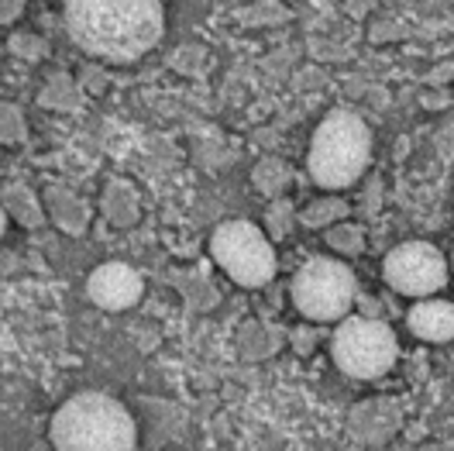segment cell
I'll return each instance as SVG.
<instances>
[{
	"label": "cell",
	"instance_id": "1",
	"mask_svg": "<svg viewBox=\"0 0 454 451\" xmlns=\"http://www.w3.org/2000/svg\"><path fill=\"white\" fill-rule=\"evenodd\" d=\"M66 31L86 56L135 62L166 31L162 0H66Z\"/></svg>",
	"mask_w": 454,
	"mask_h": 451
},
{
	"label": "cell",
	"instance_id": "2",
	"mask_svg": "<svg viewBox=\"0 0 454 451\" xmlns=\"http://www.w3.org/2000/svg\"><path fill=\"white\" fill-rule=\"evenodd\" d=\"M49 438L56 451H135L138 427L121 400L86 390L59 407Z\"/></svg>",
	"mask_w": 454,
	"mask_h": 451
},
{
	"label": "cell",
	"instance_id": "3",
	"mask_svg": "<svg viewBox=\"0 0 454 451\" xmlns=\"http://www.w3.org/2000/svg\"><path fill=\"white\" fill-rule=\"evenodd\" d=\"M372 162L369 124L351 111H331L313 131L307 170L317 186L327 194H340L362 179Z\"/></svg>",
	"mask_w": 454,
	"mask_h": 451
},
{
	"label": "cell",
	"instance_id": "4",
	"mask_svg": "<svg viewBox=\"0 0 454 451\" xmlns=\"http://www.w3.org/2000/svg\"><path fill=\"white\" fill-rule=\"evenodd\" d=\"M289 297L293 307L307 320L331 324L351 317V307L358 300V280L338 258H310L296 269L289 282Z\"/></svg>",
	"mask_w": 454,
	"mask_h": 451
},
{
	"label": "cell",
	"instance_id": "5",
	"mask_svg": "<svg viewBox=\"0 0 454 451\" xmlns=\"http://www.w3.org/2000/svg\"><path fill=\"white\" fill-rule=\"evenodd\" d=\"M331 355H334V366L348 379H362L365 383V379L386 376L389 368L396 366L399 344L393 328L382 324L379 317L351 313V317H344L334 328Z\"/></svg>",
	"mask_w": 454,
	"mask_h": 451
},
{
	"label": "cell",
	"instance_id": "6",
	"mask_svg": "<svg viewBox=\"0 0 454 451\" xmlns=\"http://www.w3.org/2000/svg\"><path fill=\"white\" fill-rule=\"evenodd\" d=\"M210 255L238 286L258 289L276 276L272 238L252 221H224L210 234Z\"/></svg>",
	"mask_w": 454,
	"mask_h": 451
},
{
	"label": "cell",
	"instance_id": "7",
	"mask_svg": "<svg viewBox=\"0 0 454 451\" xmlns=\"http://www.w3.org/2000/svg\"><path fill=\"white\" fill-rule=\"evenodd\" d=\"M382 276L399 297L427 300L451 280V262L430 241H403L382 262Z\"/></svg>",
	"mask_w": 454,
	"mask_h": 451
},
{
	"label": "cell",
	"instance_id": "8",
	"mask_svg": "<svg viewBox=\"0 0 454 451\" xmlns=\"http://www.w3.org/2000/svg\"><path fill=\"white\" fill-rule=\"evenodd\" d=\"M142 273L124 265V262H104L86 280V297L100 311H128V307H135L142 300Z\"/></svg>",
	"mask_w": 454,
	"mask_h": 451
},
{
	"label": "cell",
	"instance_id": "9",
	"mask_svg": "<svg viewBox=\"0 0 454 451\" xmlns=\"http://www.w3.org/2000/svg\"><path fill=\"white\" fill-rule=\"evenodd\" d=\"M406 328L420 341L444 344L454 338V304L451 300H434V297L417 300L406 313Z\"/></svg>",
	"mask_w": 454,
	"mask_h": 451
},
{
	"label": "cell",
	"instance_id": "10",
	"mask_svg": "<svg viewBox=\"0 0 454 451\" xmlns=\"http://www.w3.org/2000/svg\"><path fill=\"white\" fill-rule=\"evenodd\" d=\"M355 431L365 438V441H386L389 434H393V427H396V414L389 410V407H382V403H365V407H358L355 410Z\"/></svg>",
	"mask_w": 454,
	"mask_h": 451
},
{
	"label": "cell",
	"instance_id": "11",
	"mask_svg": "<svg viewBox=\"0 0 454 451\" xmlns=\"http://www.w3.org/2000/svg\"><path fill=\"white\" fill-rule=\"evenodd\" d=\"M255 186L265 194V197H279L286 186H289V179H293V172H289V166H286L283 159H262L255 166Z\"/></svg>",
	"mask_w": 454,
	"mask_h": 451
},
{
	"label": "cell",
	"instance_id": "12",
	"mask_svg": "<svg viewBox=\"0 0 454 451\" xmlns=\"http://www.w3.org/2000/svg\"><path fill=\"white\" fill-rule=\"evenodd\" d=\"M344 214H348V203L340 197H320V200H313V203H307V210H303V225L307 227H327V225H334V221H344Z\"/></svg>",
	"mask_w": 454,
	"mask_h": 451
},
{
	"label": "cell",
	"instance_id": "13",
	"mask_svg": "<svg viewBox=\"0 0 454 451\" xmlns=\"http://www.w3.org/2000/svg\"><path fill=\"white\" fill-rule=\"evenodd\" d=\"M327 245L334 249L338 255H344V258H351V255H362V249H365V241H362V231L355 225H334L331 231H327Z\"/></svg>",
	"mask_w": 454,
	"mask_h": 451
},
{
	"label": "cell",
	"instance_id": "14",
	"mask_svg": "<svg viewBox=\"0 0 454 451\" xmlns=\"http://www.w3.org/2000/svg\"><path fill=\"white\" fill-rule=\"evenodd\" d=\"M293 210H289V203L286 200H272V207H269V238H283L286 227L293 225V218H289Z\"/></svg>",
	"mask_w": 454,
	"mask_h": 451
},
{
	"label": "cell",
	"instance_id": "15",
	"mask_svg": "<svg viewBox=\"0 0 454 451\" xmlns=\"http://www.w3.org/2000/svg\"><path fill=\"white\" fill-rule=\"evenodd\" d=\"M21 7H25V0H4V25H11L21 14Z\"/></svg>",
	"mask_w": 454,
	"mask_h": 451
},
{
	"label": "cell",
	"instance_id": "16",
	"mask_svg": "<svg viewBox=\"0 0 454 451\" xmlns=\"http://www.w3.org/2000/svg\"><path fill=\"white\" fill-rule=\"evenodd\" d=\"M451 273H454V255H451Z\"/></svg>",
	"mask_w": 454,
	"mask_h": 451
}]
</instances>
